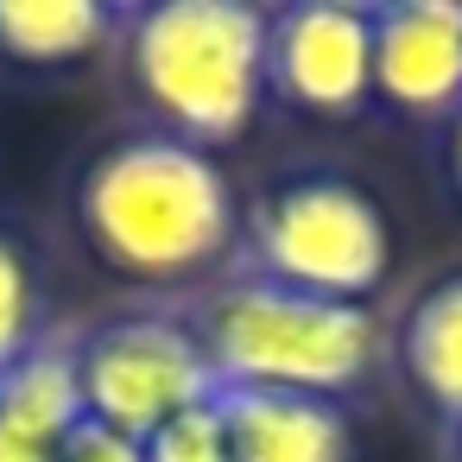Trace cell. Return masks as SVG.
I'll use <instances>...</instances> for the list:
<instances>
[{"mask_svg":"<svg viewBox=\"0 0 462 462\" xmlns=\"http://www.w3.org/2000/svg\"><path fill=\"white\" fill-rule=\"evenodd\" d=\"M70 222L108 273L140 285L228 273L241 247V197L222 159L159 127L115 134L83 159Z\"/></svg>","mask_w":462,"mask_h":462,"instance_id":"6da1fadb","label":"cell"},{"mask_svg":"<svg viewBox=\"0 0 462 462\" xmlns=\"http://www.w3.org/2000/svg\"><path fill=\"white\" fill-rule=\"evenodd\" d=\"M121 70L159 134L203 152L241 140L266 96V14L247 0H159L121 14Z\"/></svg>","mask_w":462,"mask_h":462,"instance_id":"7a4b0ae2","label":"cell"},{"mask_svg":"<svg viewBox=\"0 0 462 462\" xmlns=\"http://www.w3.org/2000/svg\"><path fill=\"white\" fill-rule=\"evenodd\" d=\"M184 323L197 329L222 386H291L342 399L380 367L374 304L317 298L254 273H222V285L184 304Z\"/></svg>","mask_w":462,"mask_h":462,"instance_id":"3957f363","label":"cell"},{"mask_svg":"<svg viewBox=\"0 0 462 462\" xmlns=\"http://www.w3.org/2000/svg\"><path fill=\"white\" fill-rule=\"evenodd\" d=\"M386 266H393L386 209L367 184L342 171H291L273 178L254 203H241V247L228 273L367 304Z\"/></svg>","mask_w":462,"mask_h":462,"instance_id":"277c9868","label":"cell"},{"mask_svg":"<svg viewBox=\"0 0 462 462\" xmlns=\"http://www.w3.org/2000/svg\"><path fill=\"white\" fill-rule=\"evenodd\" d=\"M77 380L89 418L134 443H146L159 424H171L222 386L184 310H127L89 323L77 336Z\"/></svg>","mask_w":462,"mask_h":462,"instance_id":"5b68a950","label":"cell"},{"mask_svg":"<svg viewBox=\"0 0 462 462\" xmlns=\"http://www.w3.org/2000/svg\"><path fill=\"white\" fill-rule=\"evenodd\" d=\"M266 89L317 121L374 102V14L348 0H291L266 14Z\"/></svg>","mask_w":462,"mask_h":462,"instance_id":"8992f818","label":"cell"},{"mask_svg":"<svg viewBox=\"0 0 462 462\" xmlns=\"http://www.w3.org/2000/svg\"><path fill=\"white\" fill-rule=\"evenodd\" d=\"M374 14V96L411 121L462 108V7L456 0H386Z\"/></svg>","mask_w":462,"mask_h":462,"instance_id":"52a82bcc","label":"cell"},{"mask_svg":"<svg viewBox=\"0 0 462 462\" xmlns=\"http://www.w3.org/2000/svg\"><path fill=\"white\" fill-rule=\"evenodd\" d=\"M77 323H51L14 367H0V462H58L89 418L77 380Z\"/></svg>","mask_w":462,"mask_h":462,"instance_id":"ba28073f","label":"cell"},{"mask_svg":"<svg viewBox=\"0 0 462 462\" xmlns=\"http://www.w3.org/2000/svg\"><path fill=\"white\" fill-rule=\"evenodd\" d=\"M216 411L235 462H355L342 399L291 386H216Z\"/></svg>","mask_w":462,"mask_h":462,"instance_id":"9c48e42d","label":"cell"},{"mask_svg":"<svg viewBox=\"0 0 462 462\" xmlns=\"http://www.w3.org/2000/svg\"><path fill=\"white\" fill-rule=\"evenodd\" d=\"M399 367L443 437L462 430V273L424 285L399 317Z\"/></svg>","mask_w":462,"mask_h":462,"instance_id":"30bf717a","label":"cell"},{"mask_svg":"<svg viewBox=\"0 0 462 462\" xmlns=\"http://www.w3.org/2000/svg\"><path fill=\"white\" fill-rule=\"evenodd\" d=\"M121 39V7L102 0H0V58L20 70H70Z\"/></svg>","mask_w":462,"mask_h":462,"instance_id":"8fae6325","label":"cell"},{"mask_svg":"<svg viewBox=\"0 0 462 462\" xmlns=\"http://www.w3.org/2000/svg\"><path fill=\"white\" fill-rule=\"evenodd\" d=\"M45 329H51L45 260L14 222H0V367H14Z\"/></svg>","mask_w":462,"mask_h":462,"instance_id":"7c38bea8","label":"cell"},{"mask_svg":"<svg viewBox=\"0 0 462 462\" xmlns=\"http://www.w3.org/2000/svg\"><path fill=\"white\" fill-rule=\"evenodd\" d=\"M140 449H146V462H235L228 430H222V411H216V393L203 405L178 411L171 424H159Z\"/></svg>","mask_w":462,"mask_h":462,"instance_id":"4fadbf2b","label":"cell"},{"mask_svg":"<svg viewBox=\"0 0 462 462\" xmlns=\"http://www.w3.org/2000/svg\"><path fill=\"white\" fill-rule=\"evenodd\" d=\"M58 462H146V449H140L134 437H121V430L83 418V424L70 430V443L58 449Z\"/></svg>","mask_w":462,"mask_h":462,"instance_id":"5bb4252c","label":"cell"},{"mask_svg":"<svg viewBox=\"0 0 462 462\" xmlns=\"http://www.w3.org/2000/svg\"><path fill=\"white\" fill-rule=\"evenodd\" d=\"M443 127H449V146H443V159H449V184H456V197H462V108H456Z\"/></svg>","mask_w":462,"mask_h":462,"instance_id":"9a60e30c","label":"cell"},{"mask_svg":"<svg viewBox=\"0 0 462 462\" xmlns=\"http://www.w3.org/2000/svg\"><path fill=\"white\" fill-rule=\"evenodd\" d=\"M449 462H462V430H456V437H449Z\"/></svg>","mask_w":462,"mask_h":462,"instance_id":"2e32d148","label":"cell"}]
</instances>
